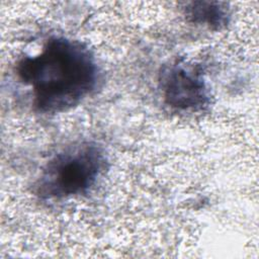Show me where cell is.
<instances>
[{
  "instance_id": "3957f363",
  "label": "cell",
  "mask_w": 259,
  "mask_h": 259,
  "mask_svg": "<svg viewBox=\"0 0 259 259\" xmlns=\"http://www.w3.org/2000/svg\"><path fill=\"white\" fill-rule=\"evenodd\" d=\"M164 102L178 112H198L209 104V93L202 73L191 65L177 63L162 75Z\"/></svg>"
},
{
  "instance_id": "7a4b0ae2",
  "label": "cell",
  "mask_w": 259,
  "mask_h": 259,
  "mask_svg": "<svg viewBox=\"0 0 259 259\" xmlns=\"http://www.w3.org/2000/svg\"><path fill=\"white\" fill-rule=\"evenodd\" d=\"M107 168L103 149L85 142L70 147L50 159L34 185L41 199H64L88 193Z\"/></svg>"
},
{
  "instance_id": "6da1fadb",
  "label": "cell",
  "mask_w": 259,
  "mask_h": 259,
  "mask_svg": "<svg viewBox=\"0 0 259 259\" xmlns=\"http://www.w3.org/2000/svg\"><path fill=\"white\" fill-rule=\"evenodd\" d=\"M16 74L31 89L33 108L42 114L74 108L95 91L100 80L89 48L65 36H52L38 54L22 57Z\"/></svg>"
},
{
  "instance_id": "277c9868",
  "label": "cell",
  "mask_w": 259,
  "mask_h": 259,
  "mask_svg": "<svg viewBox=\"0 0 259 259\" xmlns=\"http://www.w3.org/2000/svg\"><path fill=\"white\" fill-rule=\"evenodd\" d=\"M187 20L211 29L225 27L230 20V10L224 2L194 1L183 8Z\"/></svg>"
}]
</instances>
